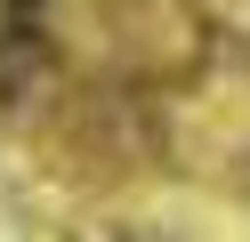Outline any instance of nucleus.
Here are the masks:
<instances>
[{
	"label": "nucleus",
	"mask_w": 250,
	"mask_h": 242,
	"mask_svg": "<svg viewBox=\"0 0 250 242\" xmlns=\"http://www.w3.org/2000/svg\"><path fill=\"white\" fill-rule=\"evenodd\" d=\"M57 81V41L41 32V16H0V113H24L33 97H49Z\"/></svg>",
	"instance_id": "nucleus-1"
},
{
	"label": "nucleus",
	"mask_w": 250,
	"mask_h": 242,
	"mask_svg": "<svg viewBox=\"0 0 250 242\" xmlns=\"http://www.w3.org/2000/svg\"><path fill=\"white\" fill-rule=\"evenodd\" d=\"M0 16H41V0H0Z\"/></svg>",
	"instance_id": "nucleus-2"
},
{
	"label": "nucleus",
	"mask_w": 250,
	"mask_h": 242,
	"mask_svg": "<svg viewBox=\"0 0 250 242\" xmlns=\"http://www.w3.org/2000/svg\"><path fill=\"white\" fill-rule=\"evenodd\" d=\"M113 242H169V234H153V226H129V234H113Z\"/></svg>",
	"instance_id": "nucleus-3"
}]
</instances>
